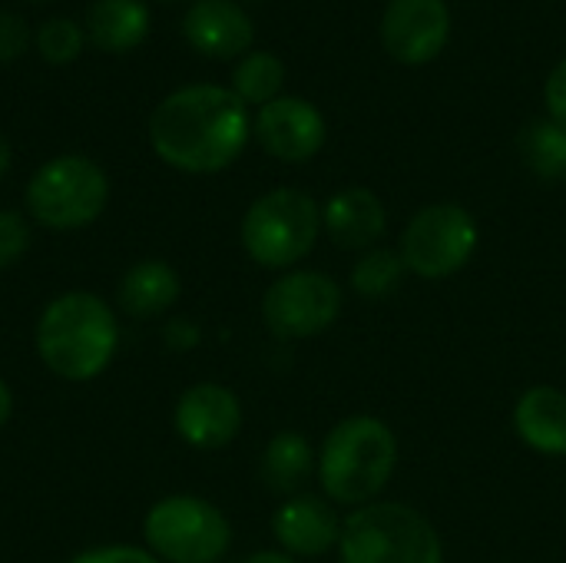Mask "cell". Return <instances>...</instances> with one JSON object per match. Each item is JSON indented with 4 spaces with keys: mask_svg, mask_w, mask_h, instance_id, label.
<instances>
[{
    "mask_svg": "<svg viewBox=\"0 0 566 563\" xmlns=\"http://www.w3.org/2000/svg\"><path fill=\"white\" fill-rule=\"evenodd\" d=\"M245 103L216 83H192L169 93L149 119L156 156L182 173H219L232 166L249 143Z\"/></svg>",
    "mask_w": 566,
    "mask_h": 563,
    "instance_id": "obj_1",
    "label": "cell"
},
{
    "mask_svg": "<svg viewBox=\"0 0 566 563\" xmlns=\"http://www.w3.org/2000/svg\"><path fill=\"white\" fill-rule=\"evenodd\" d=\"M398 468V438L375 415L342 418L318 448V484L332 504L365 508L381 501Z\"/></svg>",
    "mask_w": 566,
    "mask_h": 563,
    "instance_id": "obj_2",
    "label": "cell"
},
{
    "mask_svg": "<svg viewBox=\"0 0 566 563\" xmlns=\"http://www.w3.org/2000/svg\"><path fill=\"white\" fill-rule=\"evenodd\" d=\"M119 345L113 309L93 292H66L53 299L36 325L40 362L63 382H90L103 375Z\"/></svg>",
    "mask_w": 566,
    "mask_h": 563,
    "instance_id": "obj_3",
    "label": "cell"
},
{
    "mask_svg": "<svg viewBox=\"0 0 566 563\" xmlns=\"http://www.w3.org/2000/svg\"><path fill=\"white\" fill-rule=\"evenodd\" d=\"M338 563H444V544L418 508L375 501L342 521Z\"/></svg>",
    "mask_w": 566,
    "mask_h": 563,
    "instance_id": "obj_4",
    "label": "cell"
},
{
    "mask_svg": "<svg viewBox=\"0 0 566 563\" xmlns=\"http://www.w3.org/2000/svg\"><path fill=\"white\" fill-rule=\"evenodd\" d=\"M322 236V206L292 186L262 192L242 216V246L262 269H295Z\"/></svg>",
    "mask_w": 566,
    "mask_h": 563,
    "instance_id": "obj_5",
    "label": "cell"
},
{
    "mask_svg": "<svg viewBox=\"0 0 566 563\" xmlns=\"http://www.w3.org/2000/svg\"><path fill=\"white\" fill-rule=\"evenodd\" d=\"M481 246V226L461 202L421 206L401 229L398 252L408 275L424 282H444L471 265Z\"/></svg>",
    "mask_w": 566,
    "mask_h": 563,
    "instance_id": "obj_6",
    "label": "cell"
},
{
    "mask_svg": "<svg viewBox=\"0 0 566 563\" xmlns=\"http://www.w3.org/2000/svg\"><path fill=\"white\" fill-rule=\"evenodd\" d=\"M143 538L149 554L169 563H216L232 544V528L226 514L189 494L163 498L149 508L143 521Z\"/></svg>",
    "mask_w": 566,
    "mask_h": 563,
    "instance_id": "obj_7",
    "label": "cell"
},
{
    "mask_svg": "<svg viewBox=\"0 0 566 563\" xmlns=\"http://www.w3.org/2000/svg\"><path fill=\"white\" fill-rule=\"evenodd\" d=\"M109 199L106 173L86 156H56L43 163L27 186V209L46 229H83Z\"/></svg>",
    "mask_w": 566,
    "mask_h": 563,
    "instance_id": "obj_8",
    "label": "cell"
},
{
    "mask_svg": "<svg viewBox=\"0 0 566 563\" xmlns=\"http://www.w3.org/2000/svg\"><path fill=\"white\" fill-rule=\"evenodd\" d=\"M345 309L342 285L318 269H289L262 295V322L282 342L325 335Z\"/></svg>",
    "mask_w": 566,
    "mask_h": 563,
    "instance_id": "obj_9",
    "label": "cell"
},
{
    "mask_svg": "<svg viewBox=\"0 0 566 563\" xmlns=\"http://www.w3.org/2000/svg\"><path fill=\"white\" fill-rule=\"evenodd\" d=\"M451 37L444 0H391L381 17V43L405 66L431 63Z\"/></svg>",
    "mask_w": 566,
    "mask_h": 563,
    "instance_id": "obj_10",
    "label": "cell"
},
{
    "mask_svg": "<svg viewBox=\"0 0 566 563\" xmlns=\"http://www.w3.org/2000/svg\"><path fill=\"white\" fill-rule=\"evenodd\" d=\"M252 129L262 149L282 163H308L322 153L328 139V123L322 110L302 96H279L265 103Z\"/></svg>",
    "mask_w": 566,
    "mask_h": 563,
    "instance_id": "obj_11",
    "label": "cell"
},
{
    "mask_svg": "<svg viewBox=\"0 0 566 563\" xmlns=\"http://www.w3.org/2000/svg\"><path fill=\"white\" fill-rule=\"evenodd\" d=\"M172 425L186 445L199 451H219L232 445L235 435L242 431V402L235 398L232 388L202 382L179 395Z\"/></svg>",
    "mask_w": 566,
    "mask_h": 563,
    "instance_id": "obj_12",
    "label": "cell"
},
{
    "mask_svg": "<svg viewBox=\"0 0 566 563\" xmlns=\"http://www.w3.org/2000/svg\"><path fill=\"white\" fill-rule=\"evenodd\" d=\"M338 511L328 498L318 494H295L285 498V504L272 514V534L282 548V554L295 561H315L328 551H338L342 538Z\"/></svg>",
    "mask_w": 566,
    "mask_h": 563,
    "instance_id": "obj_13",
    "label": "cell"
},
{
    "mask_svg": "<svg viewBox=\"0 0 566 563\" xmlns=\"http://www.w3.org/2000/svg\"><path fill=\"white\" fill-rule=\"evenodd\" d=\"M388 229V209L381 196L368 186H345L328 196L322 206V232L338 249L348 252H368L385 239Z\"/></svg>",
    "mask_w": 566,
    "mask_h": 563,
    "instance_id": "obj_14",
    "label": "cell"
},
{
    "mask_svg": "<svg viewBox=\"0 0 566 563\" xmlns=\"http://www.w3.org/2000/svg\"><path fill=\"white\" fill-rule=\"evenodd\" d=\"M182 33L202 56L232 60L252 46L255 27L232 0H199L182 17Z\"/></svg>",
    "mask_w": 566,
    "mask_h": 563,
    "instance_id": "obj_15",
    "label": "cell"
},
{
    "mask_svg": "<svg viewBox=\"0 0 566 563\" xmlns=\"http://www.w3.org/2000/svg\"><path fill=\"white\" fill-rule=\"evenodd\" d=\"M514 435L541 458H566V392L534 385L514 402Z\"/></svg>",
    "mask_w": 566,
    "mask_h": 563,
    "instance_id": "obj_16",
    "label": "cell"
},
{
    "mask_svg": "<svg viewBox=\"0 0 566 563\" xmlns=\"http://www.w3.org/2000/svg\"><path fill=\"white\" fill-rule=\"evenodd\" d=\"M262 481L269 491L295 498L302 484L318 471V451L298 431H279L262 451Z\"/></svg>",
    "mask_w": 566,
    "mask_h": 563,
    "instance_id": "obj_17",
    "label": "cell"
},
{
    "mask_svg": "<svg viewBox=\"0 0 566 563\" xmlns=\"http://www.w3.org/2000/svg\"><path fill=\"white\" fill-rule=\"evenodd\" d=\"M90 40L106 53H126L149 33V10L139 0H93L86 10Z\"/></svg>",
    "mask_w": 566,
    "mask_h": 563,
    "instance_id": "obj_18",
    "label": "cell"
},
{
    "mask_svg": "<svg viewBox=\"0 0 566 563\" xmlns=\"http://www.w3.org/2000/svg\"><path fill=\"white\" fill-rule=\"evenodd\" d=\"M179 299V275L169 262L146 259L133 265L119 282V305L133 319H156Z\"/></svg>",
    "mask_w": 566,
    "mask_h": 563,
    "instance_id": "obj_19",
    "label": "cell"
},
{
    "mask_svg": "<svg viewBox=\"0 0 566 563\" xmlns=\"http://www.w3.org/2000/svg\"><path fill=\"white\" fill-rule=\"evenodd\" d=\"M405 275H408V265H405L401 252L388 249V246H375V249L358 256V262L348 272V285L358 299L381 302L401 289Z\"/></svg>",
    "mask_w": 566,
    "mask_h": 563,
    "instance_id": "obj_20",
    "label": "cell"
},
{
    "mask_svg": "<svg viewBox=\"0 0 566 563\" xmlns=\"http://www.w3.org/2000/svg\"><path fill=\"white\" fill-rule=\"evenodd\" d=\"M527 169L541 179H566V126L554 119H531L517 139Z\"/></svg>",
    "mask_w": 566,
    "mask_h": 563,
    "instance_id": "obj_21",
    "label": "cell"
},
{
    "mask_svg": "<svg viewBox=\"0 0 566 563\" xmlns=\"http://www.w3.org/2000/svg\"><path fill=\"white\" fill-rule=\"evenodd\" d=\"M285 83V66L275 53H249L235 70H232V93L249 106H265L272 100H279Z\"/></svg>",
    "mask_w": 566,
    "mask_h": 563,
    "instance_id": "obj_22",
    "label": "cell"
},
{
    "mask_svg": "<svg viewBox=\"0 0 566 563\" xmlns=\"http://www.w3.org/2000/svg\"><path fill=\"white\" fill-rule=\"evenodd\" d=\"M36 46H40V56L43 60L63 66V63H70V60L80 56V50H83V30L73 20H66V17L46 20L40 27V33H36Z\"/></svg>",
    "mask_w": 566,
    "mask_h": 563,
    "instance_id": "obj_23",
    "label": "cell"
},
{
    "mask_svg": "<svg viewBox=\"0 0 566 563\" xmlns=\"http://www.w3.org/2000/svg\"><path fill=\"white\" fill-rule=\"evenodd\" d=\"M30 246V229L27 219L13 209L0 212V269H10Z\"/></svg>",
    "mask_w": 566,
    "mask_h": 563,
    "instance_id": "obj_24",
    "label": "cell"
},
{
    "mask_svg": "<svg viewBox=\"0 0 566 563\" xmlns=\"http://www.w3.org/2000/svg\"><path fill=\"white\" fill-rule=\"evenodd\" d=\"M27 40H30V30L27 23L10 13V10H0V60H13L27 50Z\"/></svg>",
    "mask_w": 566,
    "mask_h": 563,
    "instance_id": "obj_25",
    "label": "cell"
},
{
    "mask_svg": "<svg viewBox=\"0 0 566 563\" xmlns=\"http://www.w3.org/2000/svg\"><path fill=\"white\" fill-rule=\"evenodd\" d=\"M544 100H547V113L554 123L566 126V56L551 70L547 86H544Z\"/></svg>",
    "mask_w": 566,
    "mask_h": 563,
    "instance_id": "obj_26",
    "label": "cell"
},
{
    "mask_svg": "<svg viewBox=\"0 0 566 563\" xmlns=\"http://www.w3.org/2000/svg\"><path fill=\"white\" fill-rule=\"evenodd\" d=\"M73 563H163L156 561V554L139 551V548H96L80 554Z\"/></svg>",
    "mask_w": 566,
    "mask_h": 563,
    "instance_id": "obj_27",
    "label": "cell"
},
{
    "mask_svg": "<svg viewBox=\"0 0 566 563\" xmlns=\"http://www.w3.org/2000/svg\"><path fill=\"white\" fill-rule=\"evenodd\" d=\"M245 563H302V561H295V557H289V554H282V551H259V554H252Z\"/></svg>",
    "mask_w": 566,
    "mask_h": 563,
    "instance_id": "obj_28",
    "label": "cell"
},
{
    "mask_svg": "<svg viewBox=\"0 0 566 563\" xmlns=\"http://www.w3.org/2000/svg\"><path fill=\"white\" fill-rule=\"evenodd\" d=\"M10 411H13V398H10V388L0 382V428L10 421Z\"/></svg>",
    "mask_w": 566,
    "mask_h": 563,
    "instance_id": "obj_29",
    "label": "cell"
},
{
    "mask_svg": "<svg viewBox=\"0 0 566 563\" xmlns=\"http://www.w3.org/2000/svg\"><path fill=\"white\" fill-rule=\"evenodd\" d=\"M7 169H10V143L0 136V176H3Z\"/></svg>",
    "mask_w": 566,
    "mask_h": 563,
    "instance_id": "obj_30",
    "label": "cell"
}]
</instances>
